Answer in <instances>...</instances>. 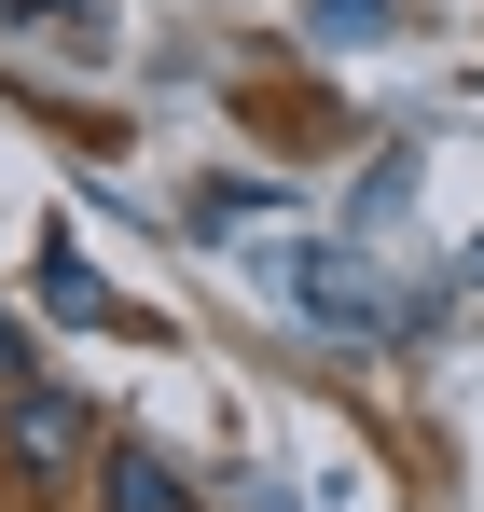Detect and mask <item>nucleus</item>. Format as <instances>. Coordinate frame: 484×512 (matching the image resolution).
<instances>
[{"instance_id":"1","label":"nucleus","mask_w":484,"mask_h":512,"mask_svg":"<svg viewBox=\"0 0 484 512\" xmlns=\"http://www.w3.org/2000/svg\"><path fill=\"white\" fill-rule=\"evenodd\" d=\"M0 471L14 485H97V416H83L56 374H14L0 388Z\"/></svg>"},{"instance_id":"2","label":"nucleus","mask_w":484,"mask_h":512,"mask_svg":"<svg viewBox=\"0 0 484 512\" xmlns=\"http://www.w3.org/2000/svg\"><path fill=\"white\" fill-rule=\"evenodd\" d=\"M97 499H111V512H194V485L166 471L153 443H97Z\"/></svg>"},{"instance_id":"3","label":"nucleus","mask_w":484,"mask_h":512,"mask_svg":"<svg viewBox=\"0 0 484 512\" xmlns=\"http://www.w3.org/2000/svg\"><path fill=\"white\" fill-rule=\"evenodd\" d=\"M0 28L42 42V56H111V14L97 0H0Z\"/></svg>"},{"instance_id":"4","label":"nucleus","mask_w":484,"mask_h":512,"mask_svg":"<svg viewBox=\"0 0 484 512\" xmlns=\"http://www.w3.org/2000/svg\"><path fill=\"white\" fill-rule=\"evenodd\" d=\"M42 305H56V319H125V305H111V291H97L70 250H42Z\"/></svg>"},{"instance_id":"5","label":"nucleus","mask_w":484,"mask_h":512,"mask_svg":"<svg viewBox=\"0 0 484 512\" xmlns=\"http://www.w3.org/2000/svg\"><path fill=\"white\" fill-rule=\"evenodd\" d=\"M14 374H42V360H28V333H14V305H0V388H14Z\"/></svg>"}]
</instances>
